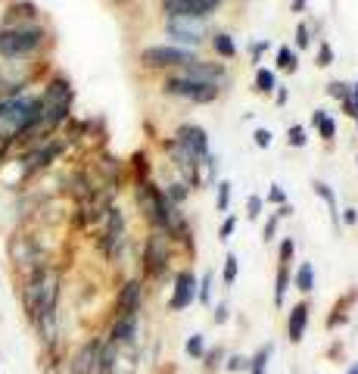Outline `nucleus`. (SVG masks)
<instances>
[{"mask_svg": "<svg viewBox=\"0 0 358 374\" xmlns=\"http://www.w3.org/2000/svg\"><path fill=\"white\" fill-rule=\"evenodd\" d=\"M212 321H215V325H224V321H228V306H224V303H218V306L212 309Z\"/></svg>", "mask_w": 358, "mask_h": 374, "instance_id": "nucleus-44", "label": "nucleus"}, {"mask_svg": "<svg viewBox=\"0 0 358 374\" xmlns=\"http://www.w3.org/2000/svg\"><path fill=\"white\" fill-rule=\"evenodd\" d=\"M212 50H215L222 60H234V56H237V44H234V38H230L228 32H215V34H212Z\"/></svg>", "mask_w": 358, "mask_h": 374, "instance_id": "nucleus-18", "label": "nucleus"}, {"mask_svg": "<svg viewBox=\"0 0 358 374\" xmlns=\"http://www.w3.org/2000/svg\"><path fill=\"white\" fill-rule=\"evenodd\" d=\"M274 88H277L274 72H271V69H259V72H256V91H259V94H271Z\"/></svg>", "mask_w": 358, "mask_h": 374, "instance_id": "nucleus-24", "label": "nucleus"}, {"mask_svg": "<svg viewBox=\"0 0 358 374\" xmlns=\"http://www.w3.org/2000/svg\"><path fill=\"white\" fill-rule=\"evenodd\" d=\"M228 371H250V355H243V353H237V355H230L228 359Z\"/></svg>", "mask_w": 358, "mask_h": 374, "instance_id": "nucleus-33", "label": "nucleus"}, {"mask_svg": "<svg viewBox=\"0 0 358 374\" xmlns=\"http://www.w3.org/2000/svg\"><path fill=\"white\" fill-rule=\"evenodd\" d=\"M277 222H281L277 215H268V222H265V231H262V240H265V244H271V240L277 237Z\"/></svg>", "mask_w": 358, "mask_h": 374, "instance_id": "nucleus-36", "label": "nucleus"}, {"mask_svg": "<svg viewBox=\"0 0 358 374\" xmlns=\"http://www.w3.org/2000/svg\"><path fill=\"white\" fill-rule=\"evenodd\" d=\"M19 22H41V10L32 0H13L3 10V25H19Z\"/></svg>", "mask_w": 358, "mask_h": 374, "instance_id": "nucleus-16", "label": "nucleus"}, {"mask_svg": "<svg viewBox=\"0 0 358 374\" xmlns=\"http://www.w3.org/2000/svg\"><path fill=\"white\" fill-rule=\"evenodd\" d=\"M19 299H22V309H25L28 325H34L44 312H56L62 299V272L53 262L34 266L28 274H22Z\"/></svg>", "mask_w": 358, "mask_h": 374, "instance_id": "nucleus-1", "label": "nucleus"}, {"mask_svg": "<svg viewBox=\"0 0 358 374\" xmlns=\"http://www.w3.org/2000/svg\"><path fill=\"white\" fill-rule=\"evenodd\" d=\"M293 253H296V240H293V237H284V240H281V250H277V259H281V262H287V266H290Z\"/></svg>", "mask_w": 358, "mask_h": 374, "instance_id": "nucleus-32", "label": "nucleus"}, {"mask_svg": "<svg viewBox=\"0 0 358 374\" xmlns=\"http://www.w3.org/2000/svg\"><path fill=\"white\" fill-rule=\"evenodd\" d=\"M287 143H290V147H305V143H309V137H305V128L302 125H290V128H287Z\"/></svg>", "mask_w": 358, "mask_h": 374, "instance_id": "nucleus-28", "label": "nucleus"}, {"mask_svg": "<svg viewBox=\"0 0 358 374\" xmlns=\"http://www.w3.org/2000/svg\"><path fill=\"white\" fill-rule=\"evenodd\" d=\"M237 272H240V259H237V253H228V259H224L222 281L230 287V284H234V281H237Z\"/></svg>", "mask_w": 358, "mask_h": 374, "instance_id": "nucleus-26", "label": "nucleus"}, {"mask_svg": "<svg viewBox=\"0 0 358 374\" xmlns=\"http://www.w3.org/2000/svg\"><path fill=\"white\" fill-rule=\"evenodd\" d=\"M103 337H88L82 347L75 349L66 362V374H97V359H100Z\"/></svg>", "mask_w": 358, "mask_h": 374, "instance_id": "nucleus-9", "label": "nucleus"}, {"mask_svg": "<svg viewBox=\"0 0 358 374\" xmlns=\"http://www.w3.org/2000/svg\"><path fill=\"white\" fill-rule=\"evenodd\" d=\"M163 91L169 97H178V100H190V103H212L218 97L215 84H203V82H190L184 75H171L163 82Z\"/></svg>", "mask_w": 358, "mask_h": 374, "instance_id": "nucleus-6", "label": "nucleus"}, {"mask_svg": "<svg viewBox=\"0 0 358 374\" xmlns=\"http://www.w3.org/2000/svg\"><path fill=\"white\" fill-rule=\"evenodd\" d=\"M230 206V181H218V209L228 212Z\"/></svg>", "mask_w": 358, "mask_h": 374, "instance_id": "nucleus-35", "label": "nucleus"}, {"mask_svg": "<svg viewBox=\"0 0 358 374\" xmlns=\"http://www.w3.org/2000/svg\"><path fill=\"white\" fill-rule=\"evenodd\" d=\"M343 222L346 224H358V209H346L343 212Z\"/></svg>", "mask_w": 358, "mask_h": 374, "instance_id": "nucleus-45", "label": "nucleus"}, {"mask_svg": "<svg viewBox=\"0 0 358 374\" xmlns=\"http://www.w3.org/2000/svg\"><path fill=\"white\" fill-rule=\"evenodd\" d=\"M175 141L181 143L184 150H190L196 159H206L209 156V135H206L200 125H193V122H184L181 128L175 131Z\"/></svg>", "mask_w": 358, "mask_h": 374, "instance_id": "nucleus-13", "label": "nucleus"}, {"mask_svg": "<svg viewBox=\"0 0 358 374\" xmlns=\"http://www.w3.org/2000/svg\"><path fill=\"white\" fill-rule=\"evenodd\" d=\"M287 287H290V266L287 262H277V284H274V306H284Z\"/></svg>", "mask_w": 358, "mask_h": 374, "instance_id": "nucleus-20", "label": "nucleus"}, {"mask_svg": "<svg viewBox=\"0 0 358 374\" xmlns=\"http://www.w3.org/2000/svg\"><path fill=\"white\" fill-rule=\"evenodd\" d=\"M252 141H256V147L268 150V147H271V131H268V128H259L256 135H252Z\"/></svg>", "mask_w": 358, "mask_h": 374, "instance_id": "nucleus-41", "label": "nucleus"}, {"mask_svg": "<svg viewBox=\"0 0 358 374\" xmlns=\"http://www.w3.org/2000/svg\"><path fill=\"white\" fill-rule=\"evenodd\" d=\"M128 246V224H125V212L119 206L109 203L103 212V234H100V250L109 262H119Z\"/></svg>", "mask_w": 358, "mask_h": 374, "instance_id": "nucleus-3", "label": "nucleus"}, {"mask_svg": "<svg viewBox=\"0 0 358 374\" xmlns=\"http://www.w3.org/2000/svg\"><path fill=\"white\" fill-rule=\"evenodd\" d=\"M274 100H277V103H281V106H284V103H287V91H284V88H281V91H277V94H274Z\"/></svg>", "mask_w": 358, "mask_h": 374, "instance_id": "nucleus-47", "label": "nucleus"}, {"mask_svg": "<svg viewBox=\"0 0 358 374\" xmlns=\"http://www.w3.org/2000/svg\"><path fill=\"white\" fill-rule=\"evenodd\" d=\"M315 128H318V135L324 137V141H327V143H331V141H333V137H337V122H333V119H331V116H324V119H321V122H318V125H315Z\"/></svg>", "mask_w": 358, "mask_h": 374, "instance_id": "nucleus-30", "label": "nucleus"}, {"mask_svg": "<svg viewBox=\"0 0 358 374\" xmlns=\"http://www.w3.org/2000/svg\"><path fill=\"white\" fill-rule=\"evenodd\" d=\"M343 106H346V116H349L352 122H358V82L352 84V94H349V100H346Z\"/></svg>", "mask_w": 358, "mask_h": 374, "instance_id": "nucleus-31", "label": "nucleus"}, {"mask_svg": "<svg viewBox=\"0 0 358 374\" xmlns=\"http://www.w3.org/2000/svg\"><path fill=\"white\" fill-rule=\"evenodd\" d=\"M163 194H165V197H169L175 206H181L184 200L190 197V184H187V181H175V184H169Z\"/></svg>", "mask_w": 358, "mask_h": 374, "instance_id": "nucleus-23", "label": "nucleus"}, {"mask_svg": "<svg viewBox=\"0 0 358 374\" xmlns=\"http://www.w3.org/2000/svg\"><path fill=\"white\" fill-rule=\"evenodd\" d=\"M305 3H309V0H293V10L299 13V10H305Z\"/></svg>", "mask_w": 358, "mask_h": 374, "instance_id": "nucleus-48", "label": "nucleus"}, {"mask_svg": "<svg viewBox=\"0 0 358 374\" xmlns=\"http://www.w3.org/2000/svg\"><path fill=\"white\" fill-rule=\"evenodd\" d=\"M196 50L190 47H147L141 50V66L143 69H181L184 62H193Z\"/></svg>", "mask_w": 358, "mask_h": 374, "instance_id": "nucleus-7", "label": "nucleus"}, {"mask_svg": "<svg viewBox=\"0 0 358 374\" xmlns=\"http://www.w3.org/2000/svg\"><path fill=\"white\" fill-rule=\"evenodd\" d=\"M246 215L250 218L262 215V197H250V203H246Z\"/></svg>", "mask_w": 358, "mask_h": 374, "instance_id": "nucleus-42", "label": "nucleus"}, {"mask_svg": "<svg viewBox=\"0 0 358 374\" xmlns=\"http://www.w3.org/2000/svg\"><path fill=\"white\" fill-rule=\"evenodd\" d=\"M224 0H163L165 16H193V19H209Z\"/></svg>", "mask_w": 358, "mask_h": 374, "instance_id": "nucleus-11", "label": "nucleus"}, {"mask_svg": "<svg viewBox=\"0 0 358 374\" xmlns=\"http://www.w3.org/2000/svg\"><path fill=\"white\" fill-rule=\"evenodd\" d=\"M277 69H281V72H296V69H299V56H296V50H290V47H287V44H284V47H281V50H277Z\"/></svg>", "mask_w": 358, "mask_h": 374, "instance_id": "nucleus-21", "label": "nucleus"}, {"mask_svg": "<svg viewBox=\"0 0 358 374\" xmlns=\"http://www.w3.org/2000/svg\"><path fill=\"white\" fill-rule=\"evenodd\" d=\"M7 253H10V259H13V268H16V272H22V274H28L34 266L47 262V259H44V253H41L38 237H34V234H25V231H19V234H13V237H10Z\"/></svg>", "mask_w": 358, "mask_h": 374, "instance_id": "nucleus-4", "label": "nucleus"}, {"mask_svg": "<svg viewBox=\"0 0 358 374\" xmlns=\"http://www.w3.org/2000/svg\"><path fill=\"white\" fill-rule=\"evenodd\" d=\"M333 62V50L327 47V44H321V47H318V66L321 69H327Z\"/></svg>", "mask_w": 358, "mask_h": 374, "instance_id": "nucleus-39", "label": "nucleus"}, {"mask_svg": "<svg viewBox=\"0 0 358 374\" xmlns=\"http://www.w3.org/2000/svg\"><path fill=\"white\" fill-rule=\"evenodd\" d=\"M134 169H137V184L150 181V165H147V153H134Z\"/></svg>", "mask_w": 358, "mask_h": 374, "instance_id": "nucleus-34", "label": "nucleus"}, {"mask_svg": "<svg viewBox=\"0 0 358 374\" xmlns=\"http://www.w3.org/2000/svg\"><path fill=\"white\" fill-rule=\"evenodd\" d=\"M324 116H327V109H315V113H311V125H318Z\"/></svg>", "mask_w": 358, "mask_h": 374, "instance_id": "nucleus-46", "label": "nucleus"}, {"mask_svg": "<svg viewBox=\"0 0 358 374\" xmlns=\"http://www.w3.org/2000/svg\"><path fill=\"white\" fill-rule=\"evenodd\" d=\"M50 44V28L44 22H19L0 25V60L3 62H32Z\"/></svg>", "mask_w": 358, "mask_h": 374, "instance_id": "nucleus-2", "label": "nucleus"}, {"mask_svg": "<svg viewBox=\"0 0 358 374\" xmlns=\"http://www.w3.org/2000/svg\"><path fill=\"white\" fill-rule=\"evenodd\" d=\"M327 94H331L333 100L346 103V100H349V94H352V84H346V82H331V84H327Z\"/></svg>", "mask_w": 358, "mask_h": 374, "instance_id": "nucleus-29", "label": "nucleus"}, {"mask_svg": "<svg viewBox=\"0 0 358 374\" xmlns=\"http://www.w3.org/2000/svg\"><path fill=\"white\" fill-rule=\"evenodd\" d=\"M137 334H141V318L137 315H115L112 325H109L106 340H112L115 347L122 349H134Z\"/></svg>", "mask_w": 358, "mask_h": 374, "instance_id": "nucleus-12", "label": "nucleus"}, {"mask_svg": "<svg viewBox=\"0 0 358 374\" xmlns=\"http://www.w3.org/2000/svg\"><path fill=\"white\" fill-rule=\"evenodd\" d=\"M296 287L302 293L315 290V268H311V262H302V266L296 268Z\"/></svg>", "mask_w": 358, "mask_h": 374, "instance_id": "nucleus-22", "label": "nucleus"}, {"mask_svg": "<svg viewBox=\"0 0 358 374\" xmlns=\"http://www.w3.org/2000/svg\"><path fill=\"white\" fill-rule=\"evenodd\" d=\"M206 359V371H212V368H222V359H224V349H212V353L203 355Z\"/></svg>", "mask_w": 358, "mask_h": 374, "instance_id": "nucleus-37", "label": "nucleus"}, {"mask_svg": "<svg viewBox=\"0 0 358 374\" xmlns=\"http://www.w3.org/2000/svg\"><path fill=\"white\" fill-rule=\"evenodd\" d=\"M141 303H143V281L141 278L125 281L119 287V293H115V315H137Z\"/></svg>", "mask_w": 358, "mask_h": 374, "instance_id": "nucleus-14", "label": "nucleus"}, {"mask_svg": "<svg viewBox=\"0 0 358 374\" xmlns=\"http://www.w3.org/2000/svg\"><path fill=\"white\" fill-rule=\"evenodd\" d=\"M184 349H187L190 359H203L206 355V343H203V334H193L187 343H184Z\"/></svg>", "mask_w": 358, "mask_h": 374, "instance_id": "nucleus-27", "label": "nucleus"}, {"mask_svg": "<svg viewBox=\"0 0 358 374\" xmlns=\"http://www.w3.org/2000/svg\"><path fill=\"white\" fill-rule=\"evenodd\" d=\"M305 325H309V303H296L290 309V318H287V337L290 343H302V334H305Z\"/></svg>", "mask_w": 358, "mask_h": 374, "instance_id": "nucleus-17", "label": "nucleus"}, {"mask_svg": "<svg viewBox=\"0 0 358 374\" xmlns=\"http://www.w3.org/2000/svg\"><path fill=\"white\" fill-rule=\"evenodd\" d=\"M169 268V234L163 231H153L147 237V246H143V272L150 278L163 274Z\"/></svg>", "mask_w": 358, "mask_h": 374, "instance_id": "nucleus-8", "label": "nucleus"}, {"mask_svg": "<svg viewBox=\"0 0 358 374\" xmlns=\"http://www.w3.org/2000/svg\"><path fill=\"white\" fill-rule=\"evenodd\" d=\"M196 274L193 272H181L175 278V290H171V299H169V309L171 312H181V309H190L196 303Z\"/></svg>", "mask_w": 358, "mask_h": 374, "instance_id": "nucleus-15", "label": "nucleus"}, {"mask_svg": "<svg viewBox=\"0 0 358 374\" xmlns=\"http://www.w3.org/2000/svg\"><path fill=\"white\" fill-rule=\"evenodd\" d=\"M311 187H315V194L321 200H324L327 203V209H331V222H333V228H337L339 224V209H337V194L331 191V184H324V181H315L311 184Z\"/></svg>", "mask_w": 358, "mask_h": 374, "instance_id": "nucleus-19", "label": "nucleus"}, {"mask_svg": "<svg viewBox=\"0 0 358 374\" xmlns=\"http://www.w3.org/2000/svg\"><path fill=\"white\" fill-rule=\"evenodd\" d=\"M181 75H184V78H190V82L215 84V88L228 82V69H224L222 62H206V60H200V56H196L193 62H184Z\"/></svg>", "mask_w": 358, "mask_h": 374, "instance_id": "nucleus-10", "label": "nucleus"}, {"mask_svg": "<svg viewBox=\"0 0 358 374\" xmlns=\"http://www.w3.org/2000/svg\"><path fill=\"white\" fill-rule=\"evenodd\" d=\"M349 374H358V365H352V371Z\"/></svg>", "mask_w": 358, "mask_h": 374, "instance_id": "nucleus-49", "label": "nucleus"}, {"mask_svg": "<svg viewBox=\"0 0 358 374\" xmlns=\"http://www.w3.org/2000/svg\"><path fill=\"white\" fill-rule=\"evenodd\" d=\"M309 44H311V38H309V25L302 22V25L296 28V47H299V50H305Z\"/></svg>", "mask_w": 358, "mask_h": 374, "instance_id": "nucleus-40", "label": "nucleus"}, {"mask_svg": "<svg viewBox=\"0 0 358 374\" xmlns=\"http://www.w3.org/2000/svg\"><path fill=\"white\" fill-rule=\"evenodd\" d=\"M165 32H169L178 44L196 50L200 44H203L206 32H209V22L193 19V16H165Z\"/></svg>", "mask_w": 358, "mask_h": 374, "instance_id": "nucleus-5", "label": "nucleus"}, {"mask_svg": "<svg viewBox=\"0 0 358 374\" xmlns=\"http://www.w3.org/2000/svg\"><path fill=\"white\" fill-rule=\"evenodd\" d=\"M268 200H271V203H277V206H281V203H287V194L281 191V184H271V191H268Z\"/></svg>", "mask_w": 358, "mask_h": 374, "instance_id": "nucleus-43", "label": "nucleus"}, {"mask_svg": "<svg viewBox=\"0 0 358 374\" xmlns=\"http://www.w3.org/2000/svg\"><path fill=\"white\" fill-rule=\"evenodd\" d=\"M212 281H215V274L206 272V274H203V281L196 284V299H200L203 306H209V303H212Z\"/></svg>", "mask_w": 358, "mask_h": 374, "instance_id": "nucleus-25", "label": "nucleus"}, {"mask_svg": "<svg viewBox=\"0 0 358 374\" xmlns=\"http://www.w3.org/2000/svg\"><path fill=\"white\" fill-rule=\"evenodd\" d=\"M234 228H237V215H228V218L222 222V228H218V237L228 240L230 234H234Z\"/></svg>", "mask_w": 358, "mask_h": 374, "instance_id": "nucleus-38", "label": "nucleus"}]
</instances>
